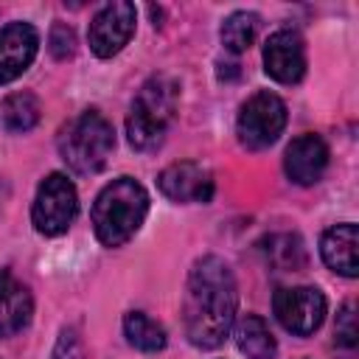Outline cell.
Returning a JSON list of instances; mask_svg holds the SVG:
<instances>
[{"instance_id":"obj_7","label":"cell","mask_w":359,"mask_h":359,"mask_svg":"<svg viewBox=\"0 0 359 359\" xmlns=\"http://www.w3.org/2000/svg\"><path fill=\"white\" fill-rule=\"evenodd\" d=\"M278 323L294 334V337H309L314 334L323 320H325V294L314 286H292V289H278L272 300Z\"/></svg>"},{"instance_id":"obj_22","label":"cell","mask_w":359,"mask_h":359,"mask_svg":"<svg viewBox=\"0 0 359 359\" xmlns=\"http://www.w3.org/2000/svg\"><path fill=\"white\" fill-rule=\"evenodd\" d=\"M48 45H50V53H53L56 59H67V56L76 50V36H73V31H70L67 25H53Z\"/></svg>"},{"instance_id":"obj_17","label":"cell","mask_w":359,"mask_h":359,"mask_svg":"<svg viewBox=\"0 0 359 359\" xmlns=\"http://www.w3.org/2000/svg\"><path fill=\"white\" fill-rule=\"evenodd\" d=\"M0 115L8 132H28L39 123V101L31 93H14L3 101Z\"/></svg>"},{"instance_id":"obj_10","label":"cell","mask_w":359,"mask_h":359,"mask_svg":"<svg viewBox=\"0 0 359 359\" xmlns=\"http://www.w3.org/2000/svg\"><path fill=\"white\" fill-rule=\"evenodd\" d=\"M157 185L171 202H180V205H188V202H202L205 205L213 196V174L205 165L191 163V160L171 163L157 177Z\"/></svg>"},{"instance_id":"obj_2","label":"cell","mask_w":359,"mask_h":359,"mask_svg":"<svg viewBox=\"0 0 359 359\" xmlns=\"http://www.w3.org/2000/svg\"><path fill=\"white\" fill-rule=\"evenodd\" d=\"M149 213V194L132 177H118L101 188L93 205V230L104 247L126 244Z\"/></svg>"},{"instance_id":"obj_6","label":"cell","mask_w":359,"mask_h":359,"mask_svg":"<svg viewBox=\"0 0 359 359\" xmlns=\"http://www.w3.org/2000/svg\"><path fill=\"white\" fill-rule=\"evenodd\" d=\"M283 126H286V104L269 90L250 95L241 104V112L236 121L238 140L255 151L272 146L280 137Z\"/></svg>"},{"instance_id":"obj_20","label":"cell","mask_w":359,"mask_h":359,"mask_svg":"<svg viewBox=\"0 0 359 359\" xmlns=\"http://www.w3.org/2000/svg\"><path fill=\"white\" fill-rule=\"evenodd\" d=\"M50 359H87V351H84V342L79 337V328L67 325L59 331V339L53 345V356Z\"/></svg>"},{"instance_id":"obj_16","label":"cell","mask_w":359,"mask_h":359,"mask_svg":"<svg viewBox=\"0 0 359 359\" xmlns=\"http://www.w3.org/2000/svg\"><path fill=\"white\" fill-rule=\"evenodd\" d=\"M123 334H126V339H129L132 348L146 351V353L163 351L165 342H168L165 328L157 320H151L149 314H143V311H129L123 317Z\"/></svg>"},{"instance_id":"obj_1","label":"cell","mask_w":359,"mask_h":359,"mask_svg":"<svg viewBox=\"0 0 359 359\" xmlns=\"http://www.w3.org/2000/svg\"><path fill=\"white\" fill-rule=\"evenodd\" d=\"M238 289L233 269L219 255L194 264L185 292V334L196 348H219L236 320Z\"/></svg>"},{"instance_id":"obj_13","label":"cell","mask_w":359,"mask_h":359,"mask_svg":"<svg viewBox=\"0 0 359 359\" xmlns=\"http://www.w3.org/2000/svg\"><path fill=\"white\" fill-rule=\"evenodd\" d=\"M34 314V297L25 283H20L14 275H0V337L20 334Z\"/></svg>"},{"instance_id":"obj_15","label":"cell","mask_w":359,"mask_h":359,"mask_svg":"<svg viewBox=\"0 0 359 359\" xmlns=\"http://www.w3.org/2000/svg\"><path fill=\"white\" fill-rule=\"evenodd\" d=\"M236 345L247 359H275L278 353V342L266 320L258 314H244L236 323Z\"/></svg>"},{"instance_id":"obj_8","label":"cell","mask_w":359,"mask_h":359,"mask_svg":"<svg viewBox=\"0 0 359 359\" xmlns=\"http://www.w3.org/2000/svg\"><path fill=\"white\" fill-rule=\"evenodd\" d=\"M135 22H137V11L132 3H126V0L107 3L90 22V31H87L90 50L98 59H109V56L121 53L123 45H129V39L135 34Z\"/></svg>"},{"instance_id":"obj_14","label":"cell","mask_w":359,"mask_h":359,"mask_svg":"<svg viewBox=\"0 0 359 359\" xmlns=\"http://www.w3.org/2000/svg\"><path fill=\"white\" fill-rule=\"evenodd\" d=\"M356 244H359V236H356V224L353 222H345V224H334L331 230H325L323 241H320V252H323V261L345 275V278H356L359 272V258H356Z\"/></svg>"},{"instance_id":"obj_9","label":"cell","mask_w":359,"mask_h":359,"mask_svg":"<svg viewBox=\"0 0 359 359\" xmlns=\"http://www.w3.org/2000/svg\"><path fill=\"white\" fill-rule=\"evenodd\" d=\"M39 50V34L31 22H8L0 28V84L17 81Z\"/></svg>"},{"instance_id":"obj_11","label":"cell","mask_w":359,"mask_h":359,"mask_svg":"<svg viewBox=\"0 0 359 359\" xmlns=\"http://www.w3.org/2000/svg\"><path fill=\"white\" fill-rule=\"evenodd\" d=\"M264 70L280 84H294L306 73V45L294 31H275L264 45Z\"/></svg>"},{"instance_id":"obj_21","label":"cell","mask_w":359,"mask_h":359,"mask_svg":"<svg viewBox=\"0 0 359 359\" xmlns=\"http://www.w3.org/2000/svg\"><path fill=\"white\" fill-rule=\"evenodd\" d=\"M337 342L342 348H353L356 345V314H353V303H345L342 311L337 314Z\"/></svg>"},{"instance_id":"obj_5","label":"cell","mask_w":359,"mask_h":359,"mask_svg":"<svg viewBox=\"0 0 359 359\" xmlns=\"http://www.w3.org/2000/svg\"><path fill=\"white\" fill-rule=\"evenodd\" d=\"M79 213V194L67 174H48L34 196L31 222L42 236H62Z\"/></svg>"},{"instance_id":"obj_4","label":"cell","mask_w":359,"mask_h":359,"mask_svg":"<svg viewBox=\"0 0 359 359\" xmlns=\"http://www.w3.org/2000/svg\"><path fill=\"white\" fill-rule=\"evenodd\" d=\"M112 149H115V129L95 109H87L79 118H73L59 135V154L67 163V168L76 174L101 171Z\"/></svg>"},{"instance_id":"obj_12","label":"cell","mask_w":359,"mask_h":359,"mask_svg":"<svg viewBox=\"0 0 359 359\" xmlns=\"http://www.w3.org/2000/svg\"><path fill=\"white\" fill-rule=\"evenodd\" d=\"M328 165V146L320 135H300L286 146L283 171L297 185H311L323 177Z\"/></svg>"},{"instance_id":"obj_19","label":"cell","mask_w":359,"mask_h":359,"mask_svg":"<svg viewBox=\"0 0 359 359\" xmlns=\"http://www.w3.org/2000/svg\"><path fill=\"white\" fill-rule=\"evenodd\" d=\"M266 255L280 269H297L306 264V250H303V241L297 236H272Z\"/></svg>"},{"instance_id":"obj_3","label":"cell","mask_w":359,"mask_h":359,"mask_svg":"<svg viewBox=\"0 0 359 359\" xmlns=\"http://www.w3.org/2000/svg\"><path fill=\"white\" fill-rule=\"evenodd\" d=\"M177 101H180V87L168 76H151L140 87L126 118V137L132 149L154 151L165 140L168 123L174 121L177 112Z\"/></svg>"},{"instance_id":"obj_18","label":"cell","mask_w":359,"mask_h":359,"mask_svg":"<svg viewBox=\"0 0 359 359\" xmlns=\"http://www.w3.org/2000/svg\"><path fill=\"white\" fill-rule=\"evenodd\" d=\"M255 31H258V14H252V11H233L222 22L219 36H222V45L230 53H244L252 45Z\"/></svg>"}]
</instances>
